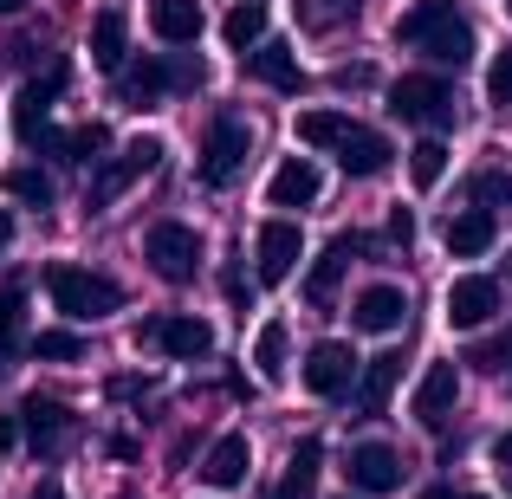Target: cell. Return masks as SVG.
Masks as SVG:
<instances>
[{
	"label": "cell",
	"instance_id": "836d02e7",
	"mask_svg": "<svg viewBox=\"0 0 512 499\" xmlns=\"http://www.w3.org/2000/svg\"><path fill=\"white\" fill-rule=\"evenodd\" d=\"M350 13H357V0H299V26L305 33H331V26H344Z\"/></svg>",
	"mask_w": 512,
	"mask_h": 499
},
{
	"label": "cell",
	"instance_id": "1f68e13d",
	"mask_svg": "<svg viewBox=\"0 0 512 499\" xmlns=\"http://www.w3.org/2000/svg\"><path fill=\"white\" fill-rule=\"evenodd\" d=\"M409 175H415V188H435L441 175H448V143H441V137H422L409 150Z\"/></svg>",
	"mask_w": 512,
	"mask_h": 499
},
{
	"label": "cell",
	"instance_id": "8fae6325",
	"mask_svg": "<svg viewBox=\"0 0 512 499\" xmlns=\"http://www.w3.org/2000/svg\"><path fill=\"white\" fill-rule=\"evenodd\" d=\"M350 383H357L350 344H312V357H305V389H312V396H344Z\"/></svg>",
	"mask_w": 512,
	"mask_h": 499
},
{
	"label": "cell",
	"instance_id": "7dc6e473",
	"mask_svg": "<svg viewBox=\"0 0 512 499\" xmlns=\"http://www.w3.org/2000/svg\"><path fill=\"white\" fill-rule=\"evenodd\" d=\"M26 7V0H0V13H20Z\"/></svg>",
	"mask_w": 512,
	"mask_h": 499
},
{
	"label": "cell",
	"instance_id": "cb8c5ba5",
	"mask_svg": "<svg viewBox=\"0 0 512 499\" xmlns=\"http://www.w3.org/2000/svg\"><path fill=\"white\" fill-rule=\"evenodd\" d=\"M318 461H325V441H312V435H305L299 448H292L286 480H279V493H273V499H312V487H318Z\"/></svg>",
	"mask_w": 512,
	"mask_h": 499
},
{
	"label": "cell",
	"instance_id": "4fadbf2b",
	"mask_svg": "<svg viewBox=\"0 0 512 499\" xmlns=\"http://www.w3.org/2000/svg\"><path fill=\"white\" fill-rule=\"evenodd\" d=\"M402 318H409V299H402V286H363L357 305H350V325L357 331H396Z\"/></svg>",
	"mask_w": 512,
	"mask_h": 499
},
{
	"label": "cell",
	"instance_id": "f1b7e54d",
	"mask_svg": "<svg viewBox=\"0 0 512 499\" xmlns=\"http://www.w3.org/2000/svg\"><path fill=\"white\" fill-rule=\"evenodd\" d=\"M221 39H227L234 52H253V46L266 39V7H260V0H240V7L221 20Z\"/></svg>",
	"mask_w": 512,
	"mask_h": 499
},
{
	"label": "cell",
	"instance_id": "7a4b0ae2",
	"mask_svg": "<svg viewBox=\"0 0 512 499\" xmlns=\"http://www.w3.org/2000/svg\"><path fill=\"white\" fill-rule=\"evenodd\" d=\"M389 117L448 130V124H454V85H448L441 72H409V78H396V85H389Z\"/></svg>",
	"mask_w": 512,
	"mask_h": 499
},
{
	"label": "cell",
	"instance_id": "4316f807",
	"mask_svg": "<svg viewBox=\"0 0 512 499\" xmlns=\"http://www.w3.org/2000/svg\"><path fill=\"white\" fill-rule=\"evenodd\" d=\"M396 376H402V357H396V350L370 357V370H363V383H357V409H363V415H383V402H389V389H396Z\"/></svg>",
	"mask_w": 512,
	"mask_h": 499
},
{
	"label": "cell",
	"instance_id": "f6af8a7d",
	"mask_svg": "<svg viewBox=\"0 0 512 499\" xmlns=\"http://www.w3.org/2000/svg\"><path fill=\"white\" fill-rule=\"evenodd\" d=\"M7 240H13V214L0 208V253H7Z\"/></svg>",
	"mask_w": 512,
	"mask_h": 499
},
{
	"label": "cell",
	"instance_id": "4dcf8cb0",
	"mask_svg": "<svg viewBox=\"0 0 512 499\" xmlns=\"http://www.w3.org/2000/svg\"><path fill=\"white\" fill-rule=\"evenodd\" d=\"M0 188H7L13 201H26V208H52V175L46 169H7Z\"/></svg>",
	"mask_w": 512,
	"mask_h": 499
},
{
	"label": "cell",
	"instance_id": "ba28073f",
	"mask_svg": "<svg viewBox=\"0 0 512 499\" xmlns=\"http://www.w3.org/2000/svg\"><path fill=\"white\" fill-rule=\"evenodd\" d=\"M493 312H500V279L461 273V279L448 286V325H454V331H480Z\"/></svg>",
	"mask_w": 512,
	"mask_h": 499
},
{
	"label": "cell",
	"instance_id": "5b68a950",
	"mask_svg": "<svg viewBox=\"0 0 512 499\" xmlns=\"http://www.w3.org/2000/svg\"><path fill=\"white\" fill-rule=\"evenodd\" d=\"M137 344L163 350V357H175V363H195V357L214 350V325L195 318V312H169V318H150V325L137 331Z\"/></svg>",
	"mask_w": 512,
	"mask_h": 499
},
{
	"label": "cell",
	"instance_id": "bcb514c9",
	"mask_svg": "<svg viewBox=\"0 0 512 499\" xmlns=\"http://www.w3.org/2000/svg\"><path fill=\"white\" fill-rule=\"evenodd\" d=\"M422 499H461V493H454V487H435V493H422Z\"/></svg>",
	"mask_w": 512,
	"mask_h": 499
},
{
	"label": "cell",
	"instance_id": "d6a6232c",
	"mask_svg": "<svg viewBox=\"0 0 512 499\" xmlns=\"http://www.w3.org/2000/svg\"><path fill=\"white\" fill-rule=\"evenodd\" d=\"M130 182H137V163H130V156H117V163H104V169H98V182H91V195H85V201H91V208H111V201L124 195Z\"/></svg>",
	"mask_w": 512,
	"mask_h": 499
},
{
	"label": "cell",
	"instance_id": "9a60e30c",
	"mask_svg": "<svg viewBox=\"0 0 512 499\" xmlns=\"http://www.w3.org/2000/svg\"><path fill=\"white\" fill-rule=\"evenodd\" d=\"M247 467H253V448H247V435H221L208 448V461H201V480L208 487H247Z\"/></svg>",
	"mask_w": 512,
	"mask_h": 499
},
{
	"label": "cell",
	"instance_id": "277c9868",
	"mask_svg": "<svg viewBox=\"0 0 512 499\" xmlns=\"http://www.w3.org/2000/svg\"><path fill=\"white\" fill-rule=\"evenodd\" d=\"M247 150H253L247 124H240V117H214L208 137H201V163H195V175H201L208 188H227L240 169H247Z\"/></svg>",
	"mask_w": 512,
	"mask_h": 499
},
{
	"label": "cell",
	"instance_id": "f5cc1de1",
	"mask_svg": "<svg viewBox=\"0 0 512 499\" xmlns=\"http://www.w3.org/2000/svg\"><path fill=\"white\" fill-rule=\"evenodd\" d=\"M344 499H350V493H344Z\"/></svg>",
	"mask_w": 512,
	"mask_h": 499
},
{
	"label": "cell",
	"instance_id": "484cf974",
	"mask_svg": "<svg viewBox=\"0 0 512 499\" xmlns=\"http://www.w3.org/2000/svg\"><path fill=\"white\" fill-rule=\"evenodd\" d=\"M104 143H111V130H104V124H78V130H59V137L46 130V143H39V150L59 156V163H91Z\"/></svg>",
	"mask_w": 512,
	"mask_h": 499
},
{
	"label": "cell",
	"instance_id": "7bdbcfd3",
	"mask_svg": "<svg viewBox=\"0 0 512 499\" xmlns=\"http://www.w3.org/2000/svg\"><path fill=\"white\" fill-rule=\"evenodd\" d=\"M493 461H500V467H506V474H512V428H506V435H500V441H493Z\"/></svg>",
	"mask_w": 512,
	"mask_h": 499
},
{
	"label": "cell",
	"instance_id": "f907efd6",
	"mask_svg": "<svg viewBox=\"0 0 512 499\" xmlns=\"http://www.w3.org/2000/svg\"><path fill=\"white\" fill-rule=\"evenodd\" d=\"M506 13H512V0H506Z\"/></svg>",
	"mask_w": 512,
	"mask_h": 499
},
{
	"label": "cell",
	"instance_id": "74e56055",
	"mask_svg": "<svg viewBox=\"0 0 512 499\" xmlns=\"http://www.w3.org/2000/svg\"><path fill=\"white\" fill-rule=\"evenodd\" d=\"M467 363H480V370L500 376L506 363H512V331H506V337H493V344H474V357H467Z\"/></svg>",
	"mask_w": 512,
	"mask_h": 499
},
{
	"label": "cell",
	"instance_id": "ab89813d",
	"mask_svg": "<svg viewBox=\"0 0 512 499\" xmlns=\"http://www.w3.org/2000/svg\"><path fill=\"white\" fill-rule=\"evenodd\" d=\"M474 195H480V201H500V195L512 201V182H506V175H480V188H474Z\"/></svg>",
	"mask_w": 512,
	"mask_h": 499
},
{
	"label": "cell",
	"instance_id": "7c38bea8",
	"mask_svg": "<svg viewBox=\"0 0 512 499\" xmlns=\"http://www.w3.org/2000/svg\"><path fill=\"white\" fill-rule=\"evenodd\" d=\"M59 91H65V65H46V78L13 98V130H20L26 143H46V104L59 98Z\"/></svg>",
	"mask_w": 512,
	"mask_h": 499
},
{
	"label": "cell",
	"instance_id": "816d5d0a",
	"mask_svg": "<svg viewBox=\"0 0 512 499\" xmlns=\"http://www.w3.org/2000/svg\"><path fill=\"white\" fill-rule=\"evenodd\" d=\"M461 499H474V493H461Z\"/></svg>",
	"mask_w": 512,
	"mask_h": 499
},
{
	"label": "cell",
	"instance_id": "9c48e42d",
	"mask_svg": "<svg viewBox=\"0 0 512 499\" xmlns=\"http://www.w3.org/2000/svg\"><path fill=\"white\" fill-rule=\"evenodd\" d=\"M454 396H461V370H454V363H428L422 370V383H415V422L422 428H448V415H454Z\"/></svg>",
	"mask_w": 512,
	"mask_h": 499
},
{
	"label": "cell",
	"instance_id": "603a6c76",
	"mask_svg": "<svg viewBox=\"0 0 512 499\" xmlns=\"http://www.w3.org/2000/svg\"><path fill=\"white\" fill-rule=\"evenodd\" d=\"M415 52H428V59H435L441 72H448V65L461 72V65L474 59V26H467V20H448V26H435V33H428Z\"/></svg>",
	"mask_w": 512,
	"mask_h": 499
},
{
	"label": "cell",
	"instance_id": "b9f144b4",
	"mask_svg": "<svg viewBox=\"0 0 512 499\" xmlns=\"http://www.w3.org/2000/svg\"><path fill=\"white\" fill-rule=\"evenodd\" d=\"M227 299H234V305H247V299H253V286H247L240 273H227Z\"/></svg>",
	"mask_w": 512,
	"mask_h": 499
},
{
	"label": "cell",
	"instance_id": "8992f818",
	"mask_svg": "<svg viewBox=\"0 0 512 499\" xmlns=\"http://www.w3.org/2000/svg\"><path fill=\"white\" fill-rule=\"evenodd\" d=\"M305 260V234L299 221H266L260 240H253V266H260L266 286H279V279H292V266Z\"/></svg>",
	"mask_w": 512,
	"mask_h": 499
},
{
	"label": "cell",
	"instance_id": "ac0fdd59",
	"mask_svg": "<svg viewBox=\"0 0 512 499\" xmlns=\"http://www.w3.org/2000/svg\"><path fill=\"white\" fill-rule=\"evenodd\" d=\"M493 234H500V227H493V208H461V214L448 221V234H441V240H448L454 260H480V253L493 247Z\"/></svg>",
	"mask_w": 512,
	"mask_h": 499
},
{
	"label": "cell",
	"instance_id": "7402d4cb",
	"mask_svg": "<svg viewBox=\"0 0 512 499\" xmlns=\"http://www.w3.org/2000/svg\"><path fill=\"white\" fill-rule=\"evenodd\" d=\"M150 26L169 46H195L201 39V0H150Z\"/></svg>",
	"mask_w": 512,
	"mask_h": 499
},
{
	"label": "cell",
	"instance_id": "6da1fadb",
	"mask_svg": "<svg viewBox=\"0 0 512 499\" xmlns=\"http://www.w3.org/2000/svg\"><path fill=\"white\" fill-rule=\"evenodd\" d=\"M46 292H52V305H59L65 318H111L117 305H124L117 279L91 273V266H52V273H46Z\"/></svg>",
	"mask_w": 512,
	"mask_h": 499
},
{
	"label": "cell",
	"instance_id": "d6986e66",
	"mask_svg": "<svg viewBox=\"0 0 512 499\" xmlns=\"http://www.w3.org/2000/svg\"><path fill=\"white\" fill-rule=\"evenodd\" d=\"M247 72L260 78V85H273V91H299V85H305V72H299V59H292V46H279V39H260V46L247 52Z\"/></svg>",
	"mask_w": 512,
	"mask_h": 499
},
{
	"label": "cell",
	"instance_id": "ffe728a7",
	"mask_svg": "<svg viewBox=\"0 0 512 499\" xmlns=\"http://www.w3.org/2000/svg\"><path fill=\"white\" fill-rule=\"evenodd\" d=\"M350 253H363V240H357V234L331 240V247L318 253V266H312V273H305V299H312V305H331V292H338V279H344Z\"/></svg>",
	"mask_w": 512,
	"mask_h": 499
},
{
	"label": "cell",
	"instance_id": "f546056e",
	"mask_svg": "<svg viewBox=\"0 0 512 499\" xmlns=\"http://www.w3.org/2000/svg\"><path fill=\"white\" fill-rule=\"evenodd\" d=\"M344 130H350V117L331 111V104H325V111H299V143H305V150H338Z\"/></svg>",
	"mask_w": 512,
	"mask_h": 499
},
{
	"label": "cell",
	"instance_id": "e0dca14e",
	"mask_svg": "<svg viewBox=\"0 0 512 499\" xmlns=\"http://www.w3.org/2000/svg\"><path fill=\"white\" fill-rule=\"evenodd\" d=\"M117 78H124V104H137V111H143V104H156L169 85H195L188 72H169L163 59H137V65H124Z\"/></svg>",
	"mask_w": 512,
	"mask_h": 499
},
{
	"label": "cell",
	"instance_id": "52a82bcc",
	"mask_svg": "<svg viewBox=\"0 0 512 499\" xmlns=\"http://www.w3.org/2000/svg\"><path fill=\"white\" fill-rule=\"evenodd\" d=\"M344 474H350V487H357V493H396L409 467H402V454L389 448V441H357Z\"/></svg>",
	"mask_w": 512,
	"mask_h": 499
},
{
	"label": "cell",
	"instance_id": "2e32d148",
	"mask_svg": "<svg viewBox=\"0 0 512 499\" xmlns=\"http://www.w3.org/2000/svg\"><path fill=\"white\" fill-rule=\"evenodd\" d=\"M389 137H376V130H363V124H350L344 130V143H338V169L344 175H383L389 169Z\"/></svg>",
	"mask_w": 512,
	"mask_h": 499
},
{
	"label": "cell",
	"instance_id": "30bf717a",
	"mask_svg": "<svg viewBox=\"0 0 512 499\" xmlns=\"http://www.w3.org/2000/svg\"><path fill=\"white\" fill-rule=\"evenodd\" d=\"M318 188H325V175H318L312 156H286V163L273 169V182H266V201H273V208H312Z\"/></svg>",
	"mask_w": 512,
	"mask_h": 499
},
{
	"label": "cell",
	"instance_id": "5bb4252c",
	"mask_svg": "<svg viewBox=\"0 0 512 499\" xmlns=\"http://www.w3.org/2000/svg\"><path fill=\"white\" fill-rule=\"evenodd\" d=\"M91 65L111 72V78L130 65V26H124V13H117V7H104L98 20H91Z\"/></svg>",
	"mask_w": 512,
	"mask_h": 499
},
{
	"label": "cell",
	"instance_id": "681fc988",
	"mask_svg": "<svg viewBox=\"0 0 512 499\" xmlns=\"http://www.w3.org/2000/svg\"><path fill=\"white\" fill-rule=\"evenodd\" d=\"M506 279H512V266H506Z\"/></svg>",
	"mask_w": 512,
	"mask_h": 499
},
{
	"label": "cell",
	"instance_id": "44dd1931",
	"mask_svg": "<svg viewBox=\"0 0 512 499\" xmlns=\"http://www.w3.org/2000/svg\"><path fill=\"white\" fill-rule=\"evenodd\" d=\"M65 428H72V415H65L52 396H26V409H20V435L33 441L39 454H52V448H59V435H65Z\"/></svg>",
	"mask_w": 512,
	"mask_h": 499
},
{
	"label": "cell",
	"instance_id": "83f0119b",
	"mask_svg": "<svg viewBox=\"0 0 512 499\" xmlns=\"http://www.w3.org/2000/svg\"><path fill=\"white\" fill-rule=\"evenodd\" d=\"M286 350H292V331H286V318H266L260 337H253V370L266 376V383H279L286 376Z\"/></svg>",
	"mask_w": 512,
	"mask_h": 499
},
{
	"label": "cell",
	"instance_id": "ee69618b",
	"mask_svg": "<svg viewBox=\"0 0 512 499\" xmlns=\"http://www.w3.org/2000/svg\"><path fill=\"white\" fill-rule=\"evenodd\" d=\"M13 441H20V415H13V422L0 415V448H13Z\"/></svg>",
	"mask_w": 512,
	"mask_h": 499
},
{
	"label": "cell",
	"instance_id": "e575fe53",
	"mask_svg": "<svg viewBox=\"0 0 512 499\" xmlns=\"http://www.w3.org/2000/svg\"><path fill=\"white\" fill-rule=\"evenodd\" d=\"M26 331V292L20 286H0V350H13Z\"/></svg>",
	"mask_w": 512,
	"mask_h": 499
},
{
	"label": "cell",
	"instance_id": "60d3db41",
	"mask_svg": "<svg viewBox=\"0 0 512 499\" xmlns=\"http://www.w3.org/2000/svg\"><path fill=\"white\" fill-rule=\"evenodd\" d=\"M338 85H344V91H357V85H370V65H338Z\"/></svg>",
	"mask_w": 512,
	"mask_h": 499
},
{
	"label": "cell",
	"instance_id": "d590c367",
	"mask_svg": "<svg viewBox=\"0 0 512 499\" xmlns=\"http://www.w3.org/2000/svg\"><path fill=\"white\" fill-rule=\"evenodd\" d=\"M33 357H46V363H78V357H85V337H78V331H39V337H33Z\"/></svg>",
	"mask_w": 512,
	"mask_h": 499
},
{
	"label": "cell",
	"instance_id": "d4e9b609",
	"mask_svg": "<svg viewBox=\"0 0 512 499\" xmlns=\"http://www.w3.org/2000/svg\"><path fill=\"white\" fill-rule=\"evenodd\" d=\"M448 20H461V0H415L409 13L396 20V39L402 46H422L435 26H448Z\"/></svg>",
	"mask_w": 512,
	"mask_h": 499
},
{
	"label": "cell",
	"instance_id": "8d00e7d4",
	"mask_svg": "<svg viewBox=\"0 0 512 499\" xmlns=\"http://www.w3.org/2000/svg\"><path fill=\"white\" fill-rule=\"evenodd\" d=\"M487 98L500 104V111L512 104V46L500 52V59H493V72H487Z\"/></svg>",
	"mask_w": 512,
	"mask_h": 499
},
{
	"label": "cell",
	"instance_id": "c3c4849f",
	"mask_svg": "<svg viewBox=\"0 0 512 499\" xmlns=\"http://www.w3.org/2000/svg\"><path fill=\"white\" fill-rule=\"evenodd\" d=\"M33 499H65V493H59V487H46V493H33Z\"/></svg>",
	"mask_w": 512,
	"mask_h": 499
},
{
	"label": "cell",
	"instance_id": "3957f363",
	"mask_svg": "<svg viewBox=\"0 0 512 499\" xmlns=\"http://www.w3.org/2000/svg\"><path fill=\"white\" fill-rule=\"evenodd\" d=\"M143 260H150L156 279L188 286V279L201 273V234H195L188 221H156L150 234H143Z\"/></svg>",
	"mask_w": 512,
	"mask_h": 499
},
{
	"label": "cell",
	"instance_id": "f35d334b",
	"mask_svg": "<svg viewBox=\"0 0 512 499\" xmlns=\"http://www.w3.org/2000/svg\"><path fill=\"white\" fill-rule=\"evenodd\" d=\"M389 240H396V247H409V240H415V214H409V208L389 214Z\"/></svg>",
	"mask_w": 512,
	"mask_h": 499
}]
</instances>
